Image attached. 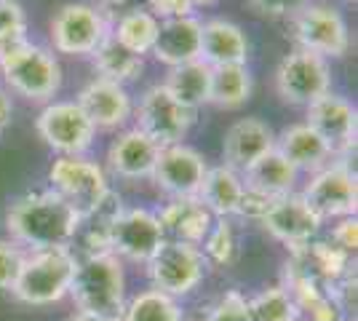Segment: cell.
Here are the masks:
<instances>
[{
  "mask_svg": "<svg viewBox=\"0 0 358 321\" xmlns=\"http://www.w3.org/2000/svg\"><path fill=\"white\" fill-rule=\"evenodd\" d=\"M6 228L11 241L35 252L51 246H70V241L80 233V217L48 187L16 199L6 214Z\"/></svg>",
  "mask_w": 358,
  "mask_h": 321,
  "instance_id": "obj_1",
  "label": "cell"
},
{
  "mask_svg": "<svg viewBox=\"0 0 358 321\" xmlns=\"http://www.w3.org/2000/svg\"><path fill=\"white\" fill-rule=\"evenodd\" d=\"M70 297L78 311L120 321L126 308V273L123 260L113 252H89L75 262Z\"/></svg>",
  "mask_w": 358,
  "mask_h": 321,
  "instance_id": "obj_2",
  "label": "cell"
},
{
  "mask_svg": "<svg viewBox=\"0 0 358 321\" xmlns=\"http://www.w3.org/2000/svg\"><path fill=\"white\" fill-rule=\"evenodd\" d=\"M75 262L70 246H51V249H35L24 255L22 271L14 284V297L24 306H54L62 297L70 294Z\"/></svg>",
  "mask_w": 358,
  "mask_h": 321,
  "instance_id": "obj_3",
  "label": "cell"
},
{
  "mask_svg": "<svg viewBox=\"0 0 358 321\" xmlns=\"http://www.w3.org/2000/svg\"><path fill=\"white\" fill-rule=\"evenodd\" d=\"M48 180L51 190L67 201L80 220L91 217L113 193L105 169L83 155H59L48 169Z\"/></svg>",
  "mask_w": 358,
  "mask_h": 321,
  "instance_id": "obj_4",
  "label": "cell"
},
{
  "mask_svg": "<svg viewBox=\"0 0 358 321\" xmlns=\"http://www.w3.org/2000/svg\"><path fill=\"white\" fill-rule=\"evenodd\" d=\"M3 80L30 102H48L62 89V64L51 48L27 43L0 62Z\"/></svg>",
  "mask_w": 358,
  "mask_h": 321,
  "instance_id": "obj_5",
  "label": "cell"
},
{
  "mask_svg": "<svg viewBox=\"0 0 358 321\" xmlns=\"http://www.w3.org/2000/svg\"><path fill=\"white\" fill-rule=\"evenodd\" d=\"M292 22V41L297 48L318 54L324 59H340L350 48V30L345 16L327 3H308L297 14L289 19Z\"/></svg>",
  "mask_w": 358,
  "mask_h": 321,
  "instance_id": "obj_6",
  "label": "cell"
},
{
  "mask_svg": "<svg viewBox=\"0 0 358 321\" xmlns=\"http://www.w3.org/2000/svg\"><path fill=\"white\" fill-rule=\"evenodd\" d=\"M107 35L105 11L91 3H67L51 19V46L67 57H91Z\"/></svg>",
  "mask_w": 358,
  "mask_h": 321,
  "instance_id": "obj_7",
  "label": "cell"
},
{
  "mask_svg": "<svg viewBox=\"0 0 358 321\" xmlns=\"http://www.w3.org/2000/svg\"><path fill=\"white\" fill-rule=\"evenodd\" d=\"M305 204L318 214V220H343V217H356L358 206V185L353 166L337 158L321 171H315L305 190L299 193Z\"/></svg>",
  "mask_w": 358,
  "mask_h": 321,
  "instance_id": "obj_8",
  "label": "cell"
},
{
  "mask_svg": "<svg viewBox=\"0 0 358 321\" xmlns=\"http://www.w3.org/2000/svg\"><path fill=\"white\" fill-rule=\"evenodd\" d=\"M206 260L198 246L179 244V241H164L158 252L148 260V276L152 290L185 297L203 281Z\"/></svg>",
  "mask_w": 358,
  "mask_h": 321,
  "instance_id": "obj_9",
  "label": "cell"
},
{
  "mask_svg": "<svg viewBox=\"0 0 358 321\" xmlns=\"http://www.w3.org/2000/svg\"><path fill=\"white\" fill-rule=\"evenodd\" d=\"M329 86H331L329 62L302 48L286 54L275 70V92L292 107H310L315 99L329 94Z\"/></svg>",
  "mask_w": 358,
  "mask_h": 321,
  "instance_id": "obj_10",
  "label": "cell"
},
{
  "mask_svg": "<svg viewBox=\"0 0 358 321\" xmlns=\"http://www.w3.org/2000/svg\"><path fill=\"white\" fill-rule=\"evenodd\" d=\"M166 241L164 228L158 222V214L148 209H120L113 222L107 225V249L120 260L145 262L158 252Z\"/></svg>",
  "mask_w": 358,
  "mask_h": 321,
  "instance_id": "obj_11",
  "label": "cell"
},
{
  "mask_svg": "<svg viewBox=\"0 0 358 321\" xmlns=\"http://www.w3.org/2000/svg\"><path fill=\"white\" fill-rule=\"evenodd\" d=\"M193 123L195 113L179 105L164 89V83H155L142 94L139 107H136V129L145 131L155 145H161V148L179 145L187 137Z\"/></svg>",
  "mask_w": 358,
  "mask_h": 321,
  "instance_id": "obj_12",
  "label": "cell"
},
{
  "mask_svg": "<svg viewBox=\"0 0 358 321\" xmlns=\"http://www.w3.org/2000/svg\"><path fill=\"white\" fill-rule=\"evenodd\" d=\"M35 129L51 150L59 155H83L94 145V123L78 102H48L38 113Z\"/></svg>",
  "mask_w": 358,
  "mask_h": 321,
  "instance_id": "obj_13",
  "label": "cell"
},
{
  "mask_svg": "<svg viewBox=\"0 0 358 321\" xmlns=\"http://www.w3.org/2000/svg\"><path fill=\"white\" fill-rule=\"evenodd\" d=\"M308 110V126L313 129L318 137L324 139L331 150V158H343L356 150V129H358V113L345 97L337 94H324L315 99Z\"/></svg>",
  "mask_w": 358,
  "mask_h": 321,
  "instance_id": "obj_14",
  "label": "cell"
},
{
  "mask_svg": "<svg viewBox=\"0 0 358 321\" xmlns=\"http://www.w3.org/2000/svg\"><path fill=\"white\" fill-rule=\"evenodd\" d=\"M206 169L209 166L203 155L190 145L179 142V145L161 148L155 169H152V180L171 199H198Z\"/></svg>",
  "mask_w": 358,
  "mask_h": 321,
  "instance_id": "obj_15",
  "label": "cell"
},
{
  "mask_svg": "<svg viewBox=\"0 0 358 321\" xmlns=\"http://www.w3.org/2000/svg\"><path fill=\"white\" fill-rule=\"evenodd\" d=\"M321 225L324 222L318 220V214L305 204V199L299 193H289V196L275 199L270 212L262 217V228L289 249L313 241Z\"/></svg>",
  "mask_w": 358,
  "mask_h": 321,
  "instance_id": "obj_16",
  "label": "cell"
},
{
  "mask_svg": "<svg viewBox=\"0 0 358 321\" xmlns=\"http://www.w3.org/2000/svg\"><path fill=\"white\" fill-rule=\"evenodd\" d=\"M75 102L86 113V118L94 123V129H120L134 113L131 94L126 92V86L105 80V78L89 80L80 89Z\"/></svg>",
  "mask_w": 358,
  "mask_h": 321,
  "instance_id": "obj_17",
  "label": "cell"
},
{
  "mask_svg": "<svg viewBox=\"0 0 358 321\" xmlns=\"http://www.w3.org/2000/svg\"><path fill=\"white\" fill-rule=\"evenodd\" d=\"M270 150H275V131L259 118H241L224 131L222 164L243 174Z\"/></svg>",
  "mask_w": 358,
  "mask_h": 321,
  "instance_id": "obj_18",
  "label": "cell"
},
{
  "mask_svg": "<svg viewBox=\"0 0 358 321\" xmlns=\"http://www.w3.org/2000/svg\"><path fill=\"white\" fill-rule=\"evenodd\" d=\"M289 271H297L302 276H310L315 281L334 287L353 265V257L345 255L343 249L331 244V241H308L294 249H289V260H286Z\"/></svg>",
  "mask_w": 358,
  "mask_h": 321,
  "instance_id": "obj_19",
  "label": "cell"
},
{
  "mask_svg": "<svg viewBox=\"0 0 358 321\" xmlns=\"http://www.w3.org/2000/svg\"><path fill=\"white\" fill-rule=\"evenodd\" d=\"M158 153H161V145H155L145 131H139L134 126L113 139L107 150V164L113 169V174H118L123 180H148L152 177Z\"/></svg>",
  "mask_w": 358,
  "mask_h": 321,
  "instance_id": "obj_20",
  "label": "cell"
},
{
  "mask_svg": "<svg viewBox=\"0 0 358 321\" xmlns=\"http://www.w3.org/2000/svg\"><path fill=\"white\" fill-rule=\"evenodd\" d=\"M150 54L169 70L201 59V22L195 16L161 19L158 38H155V46Z\"/></svg>",
  "mask_w": 358,
  "mask_h": 321,
  "instance_id": "obj_21",
  "label": "cell"
},
{
  "mask_svg": "<svg viewBox=\"0 0 358 321\" xmlns=\"http://www.w3.org/2000/svg\"><path fill=\"white\" fill-rule=\"evenodd\" d=\"M214 220L217 217L198 199H171L158 214L166 241H179V244L190 246L203 244Z\"/></svg>",
  "mask_w": 358,
  "mask_h": 321,
  "instance_id": "obj_22",
  "label": "cell"
},
{
  "mask_svg": "<svg viewBox=\"0 0 358 321\" xmlns=\"http://www.w3.org/2000/svg\"><path fill=\"white\" fill-rule=\"evenodd\" d=\"M249 59V38L236 22L209 19L201 22V62L209 67L222 64H246Z\"/></svg>",
  "mask_w": 358,
  "mask_h": 321,
  "instance_id": "obj_23",
  "label": "cell"
},
{
  "mask_svg": "<svg viewBox=\"0 0 358 321\" xmlns=\"http://www.w3.org/2000/svg\"><path fill=\"white\" fill-rule=\"evenodd\" d=\"M275 150L284 155L297 171H308V174H315L327 164H331L329 145L315 134L308 123L286 126L284 131L275 137Z\"/></svg>",
  "mask_w": 358,
  "mask_h": 321,
  "instance_id": "obj_24",
  "label": "cell"
},
{
  "mask_svg": "<svg viewBox=\"0 0 358 321\" xmlns=\"http://www.w3.org/2000/svg\"><path fill=\"white\" fill-rule=\"evenodd\" d=\"M241 196H243V180L238 171H233L230 166H209L206 177L201 183L198 190V201L209 209L214 217H233L238 212Z\"/></svg>",
  "mask_w": 358,
  "mask_h": 321,
  "instance_id": "obj_25",
  "label": "cell"
},
{
  "mask_svg": "<svg viewBox=\"0 0 358 321\" xmlns=\"http://www.w3.org/2000/svg\"><path fill=\"white\" fill-rule=\"evenodd\" d=\"M297 177L299 171L278 150H270L268 155H262L257 164H252V166L241 174V180H243L246 187L259 190V193L273 196V199H281V196L294 193Z\"/></svg>",
  "mask_w": 358,
  "mask_h": 321,
  "instance_id": "obj_26",
  "label": "cell"
},
{
  "mask_svg": "<svg viewBox=\"0 0 358 321\" xmlns=\"http://www.w3.org/2000/svg\"><path fill=\"white\" fill-rule=\"evenodd\" d=\"M209 86H211V67L201 59L171 67L164 80L166 92L171 94L179 105L193 110V113L201 105H209Z\"/></svg>",
  "mask_w": 358,
  "mask_h": 321,
  "instance_id": "obj_27",
  "label": "cell"
},
{
  "mask_svg": "<svg viewBox=\"0 0 358 321\" xmlns=\"http://www.w3.org/2000/svg\"><path fill=\"white\" fill-rule=\"evenodd\" d=\"M91 62H94V70L99 73L96 78H105L120 86L136 80L145 70V57H136L129 48H123L113 35H107L96 46V51L91 54Z\"/></svg>",
  "mask_w": 358,
  "mask_h": 321,
  "instance_id": "obj_28",
  "label": "cell"
},
{
  "mask_svg": "<svg viewBox=\"0 0 358 321\" xmlns=\"http://www.w3.org/2000/svg\"><path fill=\"white\" fill-rule=\"evenodd\" d=\"M252 97V73L246 64L211 67L209 102L220 110H238Z\"/></svg>",
  "mask_w": 358,
  "mask_h": 321,
  "instance_id": "obj_29",
  "label": "cell"
},
{
  "mask_svg": "<svg viewBox=\"0 0 358 321\" xmlns=\"http://www.w3.org/2000/svg\"><path fill=\"white\" fill-rule=\"evenodd\" d=\"M158 24H161V19H155L148 8H134V11L120 14L118 19L110 24V35H113L123 48H129L131 54L145 57V54H150L152 46H155Z\"/></svg>",
  "mask_w": 358,
  "mask_h": 321,
  "instance_id": "obj_30",
  "label": "cell"
},
{
  "mask_svg": "<svg viewBox=\"0 0 358 321\" xmlns=\"http://www.w3.org/2000/svg\"><path fill=\"white\" fill-rule=\"evenodd\" d=\"M120 321H182V308L177 297L158 290H145L126 300Z\"/></svg>",
  "mask_w": 358,
  "mask_h": 321,
  "instance_id": "obj_31",
  "label": "cell"
},
{
  "mask_svg": "<svg viewBox=\"0 0 358 321\" xmlns=\"http://www.w3.org/2000/svg\"><path fill=\"white\" fill-rule=\"evenodd\" d=\"M249 316L252 321H299V311L289 292L278 287H268L249 300Z\"/></svg>",
  "mask_w": 358,
  "mask_h": 321,
  "instance_id": "obj_32",
  "label": "cell"
},
{
  "mask_svg": "<svg viewBox=\"0 0 358 321\" xmlns=\"http://www.w3.org/2000/svg\"><path fill=\"white\" fill-rule=\"evenodd\" d=\"M206 265H217V268H224L236 260V252H238V238H236V230L233 225L224 220V217H217L214 225H211L209 236L203 238V244L198 246Z\"/></svg>",
  "mask_w": 358,
  "mask_h": 321,
  "instance_id": "obj_33",
  "label": "cell"
},
{
  "mask_svg": "<svg viewBox=\"0 0 358 321\" xmlns=\"http://www.w3.org/2000/svg\"><path fill=\"white\" fill-rule=\"evenodd\" d=\"M203 321H252L249 316V297L238 290L224 292L222 297L214 303Z\"/></svg>",
  "mask_w": 358,
  "mask_h": 321,
  "instance_id": "obj_34",
  "label": "cell"
},
{
  "mask_svg": "<svg viewBox=\"0 0 358 321\" xmlns=\"http://www.w3.org/2000/svg\"><path fill=\"white\" fill-rule=\"evenodd\" d=\"M24 262V249L11 241V238H0V292H11Z\"/></svg>",
  "mask_w": 358,
  "mask_h": 321,
  "instance_id": "obj_35",
  "label": "cell"
},
{
  "mask_svg": "<svg viewBox=\"0 0 358 321\" xmlns=\"http://www.w3.org/2000/svg\"><path fill=\"white\" fill-rule=\"evenodd\" d=\"M254 14L268 19H292L299 8L308 6V0H246Z\"/></svg>",
  "mask_w": 358,
  "mask_h": 321,
  "instance_id": "obj_36",
  "label": "cell"
},
{
  "mask_svg": "<svg viewBox=\"0 0 358 321\" xmlns=\"http://www.w3.org/2000/svg\"><path fill=\"white\" fill-rule=\"evenodd\" d=\"M275 204L273 196H265V193H259V190H252V187H246L243 185V196H241V204H238V212L241 217H246V220H257V222H262V217L270 212V206Z\"/></svg>",
  "mask_w": 358,
  "mask_h": 321,
  "instance_id": "obj_37",
  "label": "cell"
},
{
  "mask_svg": "<svg viewBox=\"0 0 358 321\" xmlns=\"http://www.w3.org/2000/svg\"><path fill=\"white\" fill-rule=\"evenodd\" d=\"M331 244L337 246V249H343L345 255H356L358 249V222L356 217H343L337 225H334V230H331V238H329Z\"/></svg>",
  "mask_w": 358,
  "mask_h": 321,
  "instance_id": "obj_38",
  "label": "cell"
},
{
  "mask_svg": "<svg viewBox=\"0 0 358 321\" xmlns=\"http://www.w3.org/2000/svg\"><path fill=\"white\" fill-rule=\"evenodd\" d=\"M148 11L155 19H177V16H193L190 0H148Z\"/></svg>",
  "mask_w": 358,
  "mask_h": 321,
  "instance_id": "obj_39",
  "label": "cell"
},
{
  "mask_svg": "<svg viewBox=\"0 0 358 321\" xmlns=\"http://www.w3.org/2000/svg\"><path fill=\"white\" fill-rule=\"evenodd\" d=\"M11 30H27L24 8L16 0H0V35Z\"/></svg>",
  "mask_w": 358,
  "mask_h": 321,
  "instance_id": "obj_40",
  "label": "cell"
},
{
  "mask_svg": "<svg viewBox=\"0 0 358 321\" xmlns=\"http://www.w3.org/2000/svg\"><path fill=\"white\" fill-rule=\"evenodd\" d=\"M27 43H32L30 38H27V30L3 32L0 35V62L6 59V57H11V54H16L19 48H24Z\"/></svg>",
  "mask_w": 358,
  "mask_h": 321,
  "instance_id": "obj_41",
  "label": "cell"
},
{
  "mask_svg": "<svg viewBox=\"0 0 358 321\" xmlns=\"http://www.w3.org/2000/svg\"><path fill=\"white\" fill-rule=\"evenodd\" d=\"M11 118H14V102H11V94L6 89H0V134L11 126Z\"/></svg>",
  "mask_w": 358,
  "mask_h": 321,
  "instance_id": "obj_42",
  "label": "cell"
},
{
  "mask_svg": "<svg viewBox=\"0 0 358 321\" xmlns=\"http://www.w3.org/2000/svg\"><path fill=\"white\" fill-rule=\"evenodd\" d=\"M67 321H113V319H105V316H96V313H86V311H78L73 313Z\"/></svg>",
  "mask_w": 358,
  "mask_h": 321,
  "instance_id": "obj_43",
  "label": "cell"
},
{
  "mask_svg": "<svg viewBox=\"0 0 358 321\" xmlns=\"http://www.w3.org/2000/svg\"><path fill=\"white\" fill-rule=\"evenodd\" d=\"M299 321H350V319H345V316H334V319H299Z\"/></svg>",
  "mask_w": 358,
  "mask_h": 321,
  "instance_id": "obj_44",
  "label": "cell"
},
{
  "mask_svg": "<svg viewBox=\"0 0 358 321\" xmlns=\"http://www.w3.org/2000/svg\"><path fill=\"white\" fill-rule=\"evenodd\" d=\"M105 6H123V3H129V0H102Z\"/></svg>",
  "mask_w": 358,
  "mask_h": 321,
  "instance_id": "obj_45",
  "label": "cell"
},
{
  "mask_svg": "<svg viewBox=\"0 0 358 321\" xmlns=\"http://www.w3.org/2000/svg\"><path fill=\"white\" fill-rule=\"evenodd\" d=\"M190 3H193V8H195V6H209L214 0H190Z\"/></svg>",
  "mask_w": 358,
  "mask_h": 321,
  "instance_id": "obj_46",
  "label": "cell"
}]
</instances>
